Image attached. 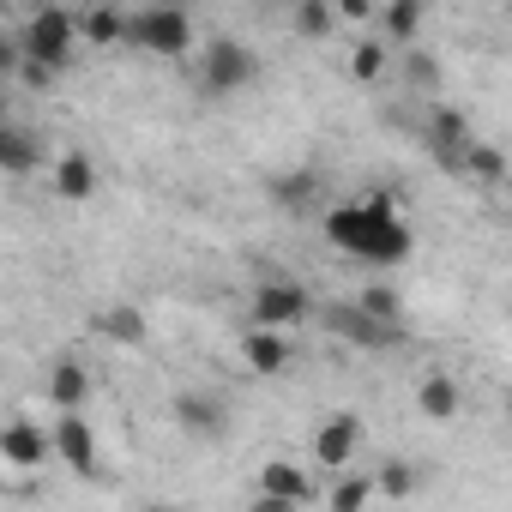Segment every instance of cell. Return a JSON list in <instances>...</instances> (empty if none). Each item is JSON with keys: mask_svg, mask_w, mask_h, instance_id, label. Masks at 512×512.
Wrapping results in <instances>:
<instances>
[{"mask_svg": "<svg viewBox=\"0 0 512 512\" xmlns=\"http://www.w3.org/2000/svg\"><path fill=\"white\" fill-rule=\"evenodd\" d=\"M326 241L338 247V253H350V260H362V266H404L410 260V247H416V235H410V223H404V211L392 205V199H350V205H332L326 211Z\"/></svg>", "mask_w": 512, "mask_h": 512, "instance_id": "6da1fadb", "label": "cell"}, {"mask_svg": "<svg viewBox=\"0 0 512 512\" xmlns=\"http://www.w3.org/2000/svg\"><path fill=\"white\" fill-rule=\"evenodd\" d=\"M127 43L157 55V61H181L193 49V19H187L181 0H151L139 19H127Z\"/></svg>", "mask_w": 512, "mask_h": 512, "instance_id": "7a4b0ae2", "label": "cell"}, {"mask_svg": "<svg viewBox=\"0 0 512 512\" xmlns=\"http://www.w3.org/2000/svg\"><path fill=\"white\" fill-rule=\"evenodd\" d=\"M253 79H260V55H253L247 43H235V37H211V43H205V55H199V85H205V97H235V91H247Z\"/></svg>", "mask_w": 512, "mask_h": 512, "instance_id": "3957f363", "label": "cell"}, {"mask_svg": "<svg viewBox=\"0 0 512 512\" xmlns=\"http://www.w3.org/2000/svg\"><path fill=\"white\" fill-rule=\"evenodd\" d=\"M79 37H85V31H79V19H73L67 7H37V13L25 19V31H19V49L37 55V61H49V67L61 73Z\"/></svg>", "mask_w": 512, "mask_h": 512, "instance_id": "277c9868", "label": "cell"}, {"mask_svg": "<svg viewBox=\"0 0 512 512\" xmlns=\"http://www.w3.org/2000/svg\"><path fill=\"white\" fill-rule=\"evenodd\" d=\"M308 314H314V302H308V290H302V284H290V278H266L260 290H253V308H247V320H253V326H278V332L302 326Z\"/></svg>", "mask_w": 512, "mask_h": 512, "instance_id": "5b68a950", "label": "cell"}, {"mask_svg": "<svg viewBox=\"0 0 512 512\" xmlns=\"http://www.w3.org/2000/svg\"><path fill=\"white\" fill-rule=\"evenodd\" d=\"M302 500H314V482H308V470L302 464H290V458H272L266 470H260V512H290V506H302Z\"/></svg>", "mask_w": 512, "mask_h": 512, "instance_id": "8992f818", "label": "cell"}, {"mask_svg": "<svg viewBox=\"0 0 512 512\" xmlns=\"http://www.w3.org/2000/svg\"><path fill=\"white\" fill-rule=\"evenodd\" d=\"M356 446H362V416H350V410H338L314 428V464H326V470H350Z\"/></svg>", "mask_w": 512, "mask_h": 512, "instance_id": "52a82bcc", "label": "cell"}, {"mask_svg": "<svg viewBox=\"0 0 512 512\" xmlns=\"http://www.w3.org/2000/svg\"><path fill=\"white\" fill-rule=\"evenodd\" d=\"M55 452H61V464H67L73 476H97V434H91V422H85L79 410H61V422H55Z\"/></svg>", "mask_w": 512, "mask_h": 512, "instance_id": "ba28073f", "label": "cell"}, {"mask_svg": "<svg viewBox=\"0 0 512 512\" xmlns=\"http://www.w3.org/2000/svg\"><path fill=\"white\" fill-rule=\"evenodd\" d=\"M241 356H247V368L253 374H290V332H278V326H247V338H241Z\"/></svg>", "mask_w": 512, "mask_h": 512, "instance_id": "9c48e42d", "label": "cell"}, {"mask_svg": "<svg viewBox=\"0 0 512 512\" xmlns=\"http://www.w3.org/2000/svg\"><path fill=\"white\" fill-rule=\"evenodd\" d=\"M49 446H55V434H43V428H37V422H25V416H13V422H7V434H0V458H7L13 470L49 464Z\"/></svg>", "mask_w": 512, "mask_h": 512, "instance_id": "30bf717a", "label": "cell"}, {"mask_svg": "<svg viewBox=\"0 0 512 512\" xmlns=\"http://www.w3.org/2000/svg\"><path fill=\"white\" fill-rule=\"evenodd\" d=\"M428 145H434L440 163L464 169V151H470V121H464V109H434V115H428Z\"/></svg>", "mask_w": 512, "mask_h": 512, "instance_id": "8fae6325", "label": "cell"}, {"mask_svg": "<svg viewBox=\"0 0 512 512\" xmlns=\"http://www.w3.org/2000/svg\"><path fill=\"white\" fill-rule=\"evenodd\" d=\"M49 187H55L67 205H85V199H97V163H91L85 151H67V157L49 169Z\"/></svg>", "mask_w": 512, "mask_h": 512, "instance_id": "7c38bea8", "label": "cell"}, {"mask_svg": "<svg viewBox=\"0 0 512 512\" xmlns=\"http://www.w3.org/2000/svg\"><path fill=\"white\" fill-rule=\"evenodd\" d=\"M332 332H344L350 344H368V350H386V344H398V326H386V320H374L362 302L356 308H332V320H326Z\"/></svg>", "mask_w": 512, "mask_h": 512, "instance_id": "4fadbf2b", "label": "cell"}, {"mask_svg": "<svg viewBox=\"0 0 512 512\" xmlns=\"http://www.w3.org/2000/svg\"><path fill=\"white\" fill-rule=\"evenodd\" d=\"M85 398H91V374H85V362L61 356V362L49 368V404H55V410H85Z\"/></svg>", "mask_w": 512, "mask_h": 512, "instance_id": "5bb4252c", "label": "cell"}, {"mask_svg": "<svg viewBox=\"0 0 512 512\" xmlns=\"http://www.w3.org/2000/svg\"><path fill=\"white\" fill-rule=\"evenodd\" d=\"M175 422H181L187 434H199V440H217V434H223V404L181 392V398H175Z\"/></svg>", "mask_w": 512, "mask_h": 512, "instance_id": "9a60e30c", "label": "cell"}, {"mask_svg": "<svg viewBox=\"0 0 512 512\" xmlns=\"http://www.w3.org/2000/svg\"><path fill=\"white\" fill-rule=\"evenodd\" d=\"M416 404H422V416H434V422H458V380H452V374H428V380L416 386Z\"/></svg>", "mask_w": 512, "mask_h": 512, "instance_id": "2e32d148", "label": "cell"}, {"mask_svg": "<svg viewBox=\"0 0 512 512\" xmlns=\"http://www.w3.org/2000/svg\"><path fill=\"white\" fill-rule=\"evenodd\" d=\"M43 157H37V145H31V133L25 127H7V133H0V169H7V175H31Z\"/></svg>", "mask_w": 512, "mask_h": 512, "instance_id": "e0dca14e", "label": "cell"}, {"mask_svg": "<svg viewBox=\"0 0 512 512\" xmlns=\"http://www.w3.org/2000/svg\"><path fill=\"white\" fill-rule=\"evenodd\" d=\"M79 31H85V43H97V49H115V43H127V19H121L115 7H91V13L79 19Z\"/></svg>", "mask_w": 512, "mask_h": 512, "instance_id": "ac0fdd59", "label": "cell"}, {"mask_svg": "<svg viewBox=\"0 0 512 512\" xmlns=\"http://www.w3.org/2000/svg\"><path fill=\"white\" fill-rule=\"evenodd\" d=\"M296 31L308 43H326L338 31V7H332V0H296Z\"/></svg>", "mask_w": 512, "mask_h": 512, "instance_id": "d6986e66", "label": "cell"}, {"mask_svg": "<svg viewBox=\"0 0 512 512\" xmlns=\"http://www.w3.org/2000/svg\"><path fill=\"white\" fill-rule=\"evenodd\" d=\"M422 19H428V0H392V7H386V37L392 43H416Z\"/></svg>", "mask_w": 512, "mask_h": 512, "instance_id": "ffe728a7", "label": "cell"}, {"mask_svg": "<svg viewBox=\"0 0 512 512\" xmlns=\"http://www.w3.org/2000/svg\"><path fill=\"white\" fill-rule=\"evenodd\" d=\"M314 193H320V175H314V169H290V175H278V181H272V199H278V205H290V211L314 205Z\"/></svg>", "mask_w": 512, "mask_h": 512, "instance_id": "44dd1931", "label": "cell"}, {"mask_svg": "<svg viewBox=\"0 0 512 512\" xmlns=\"http://www.w3.org/2000/svg\"><path fill=\"white\" fill-rule=\"evenodd\" d=\"M97 332L115 338V344H145V314L139 308H109V314H97Z\"/></svg>", "mask_w": 512, "mask_h": 512, "instance_id": "7402d4cb", "label": "cell"}, {"mask_svg": "<svg viewBox=\"0 0 512 512\" xmlns=\"http://www.w3.org/2000/svg\"><path fill=\"white\" fill-rule=\"evenodd\" d=\"M464 169H470L476 181H506V151H500V145H482V139H470V151H464Z\"/></svg>", "mask_w": 512, "mask_h": 512, "instance_id": "603a6c76", "label": "cell"}, {"mask_svg": "<svg viewBox=\"0 0 512 512\" xmlns=\"http://www.w3.org/2000/svg\"><path fill=\"white\" fill-rule=\"evenodd\" d=\"M380 494V482H368V476H344V482H332V506L338 512H356V506H368Z\"/></svg>", "mask_w": 512, "mask_h": 512, "instance_id": "cb8c5ba5", "label": "cell"}, {"mask_svg": "<svg viewBox=\"0 0 512 512\" xmlns=\"http://www.w3.org/2000/svg\"><path fill=\"white\" fill-rule=\"evenodd\" d=\"M362 308H368L374 320H386V326L404 320V302H398V290H386V284H368V290H362Z\"/></svg>", "mask_w": 512, "mask_h": 512, "instance_id": "d4e9b609", "label": "cell"}, {"mask_svg": "<svg viewBox=\"0 0 512 512\" xmlns=\"http://www.w3.org/2000/svg\"><path fill=\"white\" fill-rule=\"evenodd\" d=\"M374 482H380V494H386V500H404V494H416V470H410L404 458H386V470H380Z\"/></svg>", "mask_w": 512, "mask_h": 512, "instance_id": "484cf974", "label": "cell"}, {"mask_svg": "<svg viewBox=\"0 0 512 512\" xmlns=\"http://www.w3.org/2000/svg\"><path fill=\"white\" fill-rule=\"evenodd\" d=\"M350 73H356L362 85H374V79L386 73V43H362V49H356V61H350Z\"/></svg>", "mask_w": 512, "mask_h": 512, "instance_id": "4316f807", "label": "cell"}, {"mask_svg": "<svg viewBox=\"0 0 512 512\" xmlns=\"http://www.w3.org/2000/svg\"><path fill=\"white\" fill-rule=\"evenodd\" d=\"M19 85H25V91H49V85H55V67L19 49Z\"/></svg>", "mask_w": 512, "mask_h": 512, "instance_id": "83f0119b", "label": "cell"}, {"mask_svg": "<svg viewBox=\"0 0 512 512\" xmlns=\"http://www.w3.org/2000/svg\"><path fill=\"white\" fill-rule=\"evenodd\" d=\"M332 7H338V19H368L374 0H332Z\"/></svg>", "mask_w": 512, "mask_h": 512, "instance_id": "f1b7e54d", "label": "cell"}, {"mask_svg": "<svg viewBox=\"0 0 512 512\" xmlns=\"http://www.w3.org/2000/svg\"><path fill=\"white\" fill-rule=\"evenodd\" d=\"M506 422H512V392H506Z\"/></svg>", "mask_w": 512, "mask_h": 512, "instance_id": "f546056e", "label": "cell"}, {"mask_svg": "<svg viewBox=\"0 0 512 512\" xmlns=\"http://www.w3.org/2000/svg\"><path fill=\"white\" fill-rule=\"evenodd\" d=\"M181 7H187V0H181Z\"/></svg>", "mask_w": 512, "mask_h": 512, "instance_id": "4dcf8cb0", "label": "cell"}]
</instances>
